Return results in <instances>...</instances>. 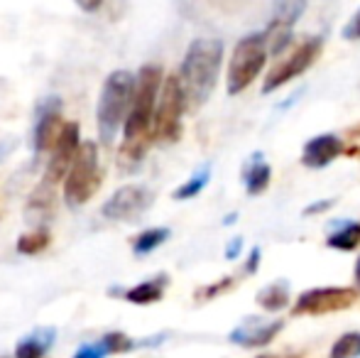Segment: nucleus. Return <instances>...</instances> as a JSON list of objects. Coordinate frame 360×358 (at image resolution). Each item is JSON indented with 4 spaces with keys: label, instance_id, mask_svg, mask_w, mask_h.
Masks as SVG:
<instances>
[{
    "label": "nucleus",
    "instance_id": "nucleus-22",
    "mask_svg": "<svg viewBox=\"0 0 360 358\" xmlns=\"http://www.w3.org/2000/svg\"><path fill=\"white\" fill-rule=\"evenodd\" d=\"M172 231L165 229V226H160V229H147L143 234L138 236V238L133 241V253L135 255H147L152 253V250H157L162 243H165L167 238H169Z\"/></svg>",
    "mask_w": 360,
    "mask_h": 358
},
{
    "label": "nucleus",
    "instance_id": "nucleus-31",
    "mask_svg": "<svg viewBox=\"0 0 360 358\" xmlns=\"http://www.w3.org/2000/svg\"><path fill=\"white\" fill-rule=\"evenodd\" d=\"M76 5H79L81 10H86V13H96V10L103 5V0H76Z\"/></svg>",
    "mask_w": 360,
    "mask_h": 358
},
{
    "label": "nucleus",
    "instance_id": "nucleus-6",
    "mask_svg": "<svg viewBox=\"0 0 360 358\" xmlns=\"http://www.w3.org/2000/svg\"><path fill=\"white\" fill-rule=\"evenodd\" d=\"M267 62V39L265 34L255 32L243 37L233 49L231 67H228V94L236 96L245 91Z\"/></svg>",
    "mask_w": 360,
    "mask_h": 358
},
{
    "label": "nucleus",
    "instance_id": "nucleus-11",
    "mask_svg": "<svg viewBox=\"0 0 360 358\" xmlns=\"http://www.w3.org/2000/svg\"><path fill=\"white\" fill-rule=\"evenodd\" d=\"M307 0H275V10H272V25L267 30L265 39L270 44L272 54H280L289 44V32H292L294 23L302 18Z\"/></svg>",
    "mask_w": 360,
    "mask_h": 358
},
{
    "label": "nucleus",
    "instance_id": "nucleus-17",
    "mask_svg": "<svg viewBox=\"0 0 360 358\" xmlns=\"http://www.w3.org/2000/svg\"><path fill=\"white\" fill-rule=\"evenodd\" d=\"M54 339H57V329L54 326H42V329L20 339V344L15 346V358H44L47 351L52 349Z\"/></svg>",
    "mask_w": 360,
    "mask_h": 358
},
{
    "label": "nucleus",
    "instance_id": "nucleus-14",
    "mask_svg": "<svg viewBox=\"0 0 360 358\" xmlns=\"http://www.w3.org/2000/svg\"><path fill=\"white\" fill-rule=\"evenodd\" d=\"M343 153V143L338 135L333 133H323L311 138L307 145H304V153H302V165L309 170H321L328 167L338 155Z\"/></svg>",
    "mask_w": 360,
    "mask_h": 358
},
{
    "label": "nucleus",
    "instance_id": "nucleus-23",
    "mask_svg": "<svg viewBox=\"0 0 360 358\" xmlns=\"http://www.w3.org/2000/svg\"><path fill=\"white\" fill-rule=\"evenodd\" d=\"M98 341L103 344V349L108 356L128 354V351H135V349H140V346H147V344H143V341L130 339V336L123 334V331H108V334H103Z\"/></svg>",
    "mask_w": 360,
    "mask_h": 358
},
{
    "label": "nucleus",
    "instance_id": "nucleus-4",
    "mask_svg": "<svg viewBox=\"0 0 360 358\" xmlns=\"http://www.w3.org/2000/svg\"><path fill=\"white\" fill-rule=\"evenodd\" d=\"M101 179H103V170H101L98 160V145L86 140L79 145L72 167L67 170L62 179L64 201L69 209H79V206L89 204L96 191L101 189Z\"/></svg>",
    "mask_w": 360,
    "mask_h": 358
},
{
    "label": "nucleus",
    "instance_id": "nucleus-7",
    "mask_svg": "<svg viewBox=\"0 0 360 358\" xmlns=\"http://www.w3.org/2000/svg\"><path fill=\"white\" fill-rule=\"evenodd\" d=\"M152 191L143 184H125L115 189L103 204L101 214L108 221H135L152 206Z\"/></svg>",
    "mask_w": 360,
    "mask_h": 358
},
{
    "label": "nucleus",
    "instance_id": "nucleus-18",
    "mask_svg": "<svg viewBox=\"0 0 360 358\" xmlns=\"http://www.w3.org/2000/svg\"><path fill=\"white\" fill-rule=\"evenodd\" d=\"M270 177H272V170L267 162H262V155L255 153L252 155V162L245 167V189L248 194H262L270 184Z\"/></svg>",
    "mask_w": 360,
    "mask_h": 358
},
{
    "label": "nucleus",
    "instance_id": "nucleus-13",
    "mask_svg": "<svg viewBox=\"0 0 360 358\" xmlns=\"http://www.w3.org/2000/svg\"><path fill=\"white\" fill-rule=\"evenodd\" d=\"M285 329V321L282 319H257L250 317L240 326L231 331V341L238 346H245V349H257V346H267L270 341H275V336Z\"/></svg>",
    "mask_w": 360,
    "mask_h": 358
},
{
    "label": "nucleus",
    "instance_id": "nucleus-19",
    "mask_svg": "<svg viewBox=\"0 0 360 358\" xmlns=\"http://www.w3.org/2000/svg\"><path fill=\"white\" fill-rule=\"evenodd\" d=\"M255 300H257V305H260L262 309H267V312L285 309L287 302H289V285H287V282H282V280L272 282V285L262 287V290L257 292Z\"/></svg>",
    "mask_w": 360,
    "mask_h": 358
},
{
    "label": "nucleus",
    "instance_id": "nucleus-12",
    "mask_svg": "<svg viewBox=\"0 0 360 358\" xmlns=\"http://www.w3.org/2000/svg\"><path fill=\"white\" fill-rule=\"evenodd\" d=\"M62 128H64L62 101H59L57 96H49V98H44L42 106H39L37 125H34V150H37V155L49 153V150L54 148Z\"/></svg>",
    "mask_w": 360,
    "mask_h": 358
},
{
    "label": "nucleus",
    "instance_id": "nucleus-30",
    "mask_svg": "<svg viewBox=\"0 0 360 358\" xmlns=\"http://www.w3.org/2000/svg\"><path fill=\"white\" fill-rule=\"evenodd\" d=\"M240 250H243V238H233L231 243H228V248H226V258L236 260L238 255H240Z\"/></svg>",
    "mask_w": 360,
    "mask_h": 358
},
{
    "label": "nucleus",
    "instance_id": "nucleus-25",
    "mask_svg": "<svg viewBox=\"0 0 360 358\" xmlns=\"http://www.w3.org/2000/svg\"><path fill=\"white\" fill-rule=\"evenodd\" d=\"M331 358H360V331L343 334L341 339L333 344Z\"/></svg>",
    "mask_w": 360,
    "mask_h": 358
},
{
    "label": "nucleus",
    "instance_id": "nucleus-9",
    "mask_svg": "<svg viewBox=\"0 0 360 358\" xmlns=\"http://www.w3.org/2000/svg\"><path fill=\"white\" fill-rule=\"evenodd\" d=\"M319 52H321V39H319V37L307 39V42H304L302 47H299L297 52H294L292 57L287 59V62H282L280 67H275L270 74H267L265 87H262V91H265V94H270V91L285 87L287 82L297 79L299 74H304L309 67H311L314 59L319 57Z\"/></svg>",
    "mask_w": 360,
    "mask_h": 358
},
{
    "label": "nucleus",
    "instance_id": "nucleus-28",
    "mask_svg": "<svg viewBox=\"0 0 360 358\" xmlns=\"http://www.w3.org/2000/svg\"><path fill=\"white\" fill-rule=\"evenodd\" d=\"M231 277H226V280H221L218 282V285H214V287H206V290H201V292H196V297H199V300H204V297H214V295H218V292L221 290H226V287H231Z\"/></svg>",
    "mask_w": 360,
    "mask_h": 358
},
{
    "label": "nucleus",
    "instance_id": "nucleus-3",
    "mask_svg": "<svg viewBox=\"0 0 360 358\" xmlns=\"http://www.w3.org/2000/svg\"><path fill=\"white\" fill-rule=\"evenodd\" d=\"M135 91V77L125 69L113 72L105 79L103 89H101L98 110H96V120H98V135L101 143L110 145L123 128L125 115L130 110V101H133Z\"/></svg>",
    "mask_w": 360,
    "mask_h": 358
},
{
    "label": "nucleus",
    "instance_id": "nucleus-2",
    "mask_svg": "<svg viewBox=\"0 0 360 358\" xmlns=\"http://www.w3.org/2000/svg\"><path fill=\"white\" fill-rule=\"evenodd\" d=\"M223 62V42L221 39H194L189 44L181 62L179 72V87L184 94L186 110H196L209 101L214 94L218 74H221Z\"/></svg>",
    "mask_w": 360,
    "mask_h": 358
},
{
    "label": "nucleus",
    "instance_id": "nucleus-1",
    "mask_svg": "<svg viewBox=\"0 0 360 358\" xmlns=\"http://www.w3.org/2000/svg\"><path fill=\"white\" fill-rule=\"evenodd\" d=\"M162 87V69L157 64H145L135 77V91L130 101V110L123 123V145H120L118 160L128 165L125 170H138L143 162L147 145H150L152 115H155L157 96Z\"/></svg>",
    "mask_w": 360,
    "mask_h": 358
},
{
    "label": "nucleus",
    "instance_id": "nucleus-15",
    "mask_svg": "<svg viewBox=\"0 0 360 358\" xmlns=\"http://www.w3.org/2000/svg\"><path fill=\"white\" fill-rule=\"evenodd\" d=\"M169 285V277L162 272V275H155L145 282H138L135 287L123 292V297L130 302V305H140V307H147V305H155L165 297V290Z\"/></svg>",
    "mask_w": 360,
    "mask_h": 358
},
{
    "label": "nucleus",
    "instance_id": "nucleus-20",
    "mask_svg": "<svg viewBox=\"0 0 360 358\" xmlns=\"http://www.w3.org/2000/svg\"><path fill=\"white\" fill-rule=\"evenodd\" d=\"M328 248L333 250H356L360 245V224L358 221H348L338 231H333L326 241Z\"/></svg>",
    "mask_w": 360,
    "mask_h": 358
},
{
    "label": "nucleus",
    "instance_id": "nucleus-29",
    "mask_svg": "<svg viewBox=\"0 0 360 358\" xmlns=\"http://www.w3.org/2000/svg\"><path fill=\"white\" fill-rule=\"evenodd\" d=\"M257 268H260V248H252L250 258H248V263H245V272L248 275H255Z\"/></svg>",
    "mask_w": 360,
    "mask_h": 358
},
{
    "label": "nucleus",
    "instance_id": "nucleus-24",
    "mask_svg": "<svg viewBox=\"0 0 360 358\" xmlns=\"http://www.w3.org/2000/svg\"><path fill=\"white\" fill-rule=\"evenodd\" d=\"M209 179H211V167L206 165V167H201L199 172L194 174L189 181H184V184L179 186V189H174V199L176 201H186V199H194L196 194H201L204 191V186L209 184Z\"/></svg>",
    "mask_w": 360,
    "mask_h": 358
},
{
    "label": "nucleus",
    "instance_id": "nucleus-5",
    "mask_svg": "<svg viewBox=\"0 0 360 358\" xmlns=\"http://www.w3.org/2000/svg\"><path fill=\"white\" fill-rule=\"evenodd\" d=\"M184 94L179 79L167 77L160 87L155 115H152L150 143H176L181 135V115H184Z\"/></svg>",
    "mask_w": 360,
    "mask_h": 358
},
{
    "label": "nucleus",
    "instance_id": "nucleus-10",
    "mask_svg": "<svg viewBox=\"0 0 360 358\" xmlns=\"http://www.w3.org/2000/svg\"><path fill=\"white\" fill-rule=\"evenodd\" d=\"M79 145H81L79 123H64L57 143L49 150V165H47V172H44V179H47L49 184H62L67 170L72 167Z\"/></svg>",
    "mask_w": 360,
    "mask_h": 358
},
{
    "label": "nucleus",
    "instance_id": "nucleus-35",
    "mask_svg": "<svg viewBox=\"0 0 360 358\" xmlns=\"http://www.w3.org/2000/svg\"><path fill=\"white\" fill-rule=\"evenodd\" d=\"M257 358H275V356H257Z\"/></svg>",
    "mask_w": 360,
    "mask_h": 358
},
{
    "label": "nucleus",
    "instance_id": "nucleus-26",
    "mask_svg": "<svg viewBox=\"0 0 360 358\" xmlns=\"http://www.w3.org/2000/svg\"><path fill=\"white\" fill-rule=\"evenodd\" d=\"M108 354H105L103 344L101 341H94V344H84L79 351L72 356V358H105Z\"/></svg>",
    "mask_w": 360,
    "mask_h": 358
},
{
    "label": "nucleus",
    "instance_id": "nucleus-32",
    "mask_svg": "<svg viewBox=\"0 0 360 358\" xmlns=\"http://www.w3.org/2000/svg\"><path fill=\"white\" fill-rule=\"evenodd\" d=\"M328 206H331V201H316L314 206H309V209H304V216H311V214H319V211H326Z\"/></svg>",
    "mask_w": 360,
    "mask_h": 358
},
{
    "label": "nucleus",
    "instance_id": "nucleus-27",
    "mask_svg": "<svg viewBox=\"0 0 360 358\" xmlns=\"http://www.w3.org/2000/svg\"><path fill=\"white\" fill-rule=\"evenodd\" d=\"M343 37H346V39H360V10L353 15L351 23L343 27Z\"/></svg>",
    "mask_w": 360,
    "mask_h": 358
},
{
    "label": "nucleus",
    "instance_id": "nucleus-16",
    "mask_svg": "<svg viewBox=\"0 0 360 358\" xmlns=\"http://www.w3.org/2000/svg\"><path fill=\"white\" fill-rule=\"evenodd\" d=\"M54 204H57V184H49L47 179H42V184L34 189V194L30 196L27 204V216L37 226H42L49 216L54 214Z\"/></svg>",
    "mask_w": 360,
    "mask_h": 358
},
{
    "label": "nucleus",
    "instance_id": "nucleus-33",
    "mask_svg": "<svg viewBox=\"0 0 360 358\" xmlns=\"http://www.w3.org/2000/svg\"><path fill=\"white\" fill-rule=\"evenodd\" d=\"M233 221H236V214L226 216V219H223V224H226V226H231V224H233Z\"/></svg>",
    "mask_w": 360,
    "mask_h": 358
},
{
    "label": "nucleus",
    "instance_id": "nucleus-34",
    "mask_svg": "<svg viewBox=\"0 0 360 358\" xmlns=\"http://www.w3.org/2000/svg\"><path fill=\"white\" fill-rule=\"evenodd\" d=\"M356 282H358V287H360V258H358V263H356Z\"/></svg>",
    "mask_w": 360,
    "mask_h": 358
},
{
    "label": "nucleus",
    "instance_id": "nucleus-8",
    "mask_svg": "<svg viewBox=\"0 0 360 358\" xmlns=\"http://www.w3.org/2000/svg\"><path fill=\"white\" fill-rule=\"evenodd\" d=\"M356 300L358 292L351 287H316L299 295L294 314H331L338 309H348Z\"/></svg>",
    "mask_w": 360,
    "mask_h": 358
},
{
    "label": "nucleus",
    "instance_id": "nucleus-21",
    "mask_svg": "<svg viewBox=\"0 0 360 358\" xmlns=\"http://www.w3.org/2000/svg\"><path fill=\"white\" fill-rule=\"evenodd\" d=\"M49 245V231L37 226V229L27 231L18 238V253L20 255H39L42 250H47Z\"/></svg>",
    "mask_w": 360,
    "mask_h": 358
}]
</instances>
